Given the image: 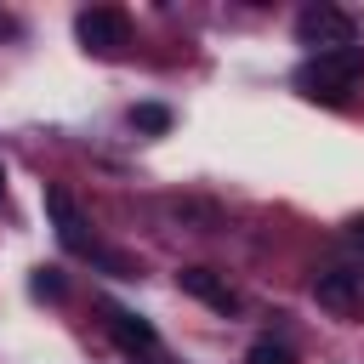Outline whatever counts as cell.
<instances>
[{
    "label": "cell",
    "instance_id": "obj_2",
    "mask_svg": "<svg viewBox=\"0 0 364 364\" xmlns=\"http://www.w3.org/2000/svg\"><path fill=\"white\" fill-rule=\"evenodd\" d=\"M296 40L307 46V57H318V51H341V46H358L353 17H347L341 6H324V0L296 11Z\"/></svg>",
    "mask_w": 364,
    "mask_h": 364
},
{
    "label": "cell",
    "instance_id": "obj_4",
    "mask_svg": "<svg viewBox=\"0 0 364 364\" xmlns=\"http://www.w3.org/2000/svg\"><path fill=\"white\" fill-rule=\"evenodd\" d=\"M313 296L324 313L336 318H364V273H347V267H330L313 279Z\"/></svg>",
    "mask_w": 364,
    "mask_h": 364
},
{
    "label": "cell",
    "instance_id": "obj_3",
    "mask_svg": "<svg viewBox=\"0 0 364 364\" xmlns=\"http://www.w3.org/2000/svg\"><path fill=\"white\" fill-rule=\"evenodd\" d=\"M74 34H80V46H85L91 57H119V51L131 46V17H125L119 6H85V11L74 17Z\"/></svg>",
    "mask_w": 364,
    "mask_h": 364
},
{
    "label": "cell",
    "instance_id": "obj_5",
    "mask_svg": "<svg viewBox=\"0 0 364 364\" xmlns=\"http://www.w3.org/2000/svg\"><path fill=\"white\" fill-rule=\"evenodd\" d=\"M46 216H51L57 239H63L74 256H91V222H85V210L74 205L68 188H46Z\"/></svg>",
    "mask_w": 364,
    "mask_h": 364
},
{
    "label": "cell",
    "instance_id": "obj_1",
    "mask_svg": "<svg viewBox=\"0 0 364 364\" xmlns=\"http://www.w3.org/2000/svg\"><path fill=\"white\" fill-rule=\"evenodd\" d=\"M358 80H364V46L318 51V57H307V63L296 68V91L313 97V102H330V108H341Z\"/></svg>",
    "mask_w": 364,
    "mask_h": 364
},
{
    "label": "cell",
    "instance_id": "obj_6",
    "mask_svg": "<svg viewBox=\"0 0 364 364\" xmlns=\"http://www.w3.org/2000/svg\"><path fill=\"white\" fill-rule=\"evenodd\" d=\"M108 313V336L125 347V353H154L159 347V330L142 318V313H131V307H102Z\"/></svg>",
    "mask_w": 364,
    "mask_h": 364
},
{
    "label": "cell",
    "instance_id": "obj_9",
    "mask_svg": "<svg viewBox=\"0 0 364 364\" xmlns=\"http://www.w3.org/2000/svg\"><path fill=\"white\" fill-rule=\"evenodd\" d=\"M245 364H296V358H290V347H284V341H250Z\"/></svg>",
    "mask_w": 364,
    "mask_h": 364
},
{
    "label": "cell",
    "instance_id": "obj_11",
    "mask_svg": "<svg viewBox=\"0 0 364 364\" xmlns=\"http://www.w3.org/2000/svg\"><path fill=\"white\" fill-rule=\"evenodd\" d=\"M347 239H353V245L364 250V222H353V228H347Z\"/></svg>",
    "mask_w": 364,
    "mask_h": 364
},
{
    "label": "cell",
    "instance_id": "obj_13",
    "mask_svg": "<svg viewBox=\"0 0 364 364\" xmlns=\"http://www.w3.org/2000/svg\"><path fill=\"white\" fill-rule=\"evenodd\" d=\"M0 199H6V171H0Z\"/></svg>",
    "mask_w": 364,
    "mask_h": 364
},
{
    "label": "cell",
    "instance_id": "obj_8",
    "mask_svg": "<svg viewBox=\"0 0 364 364\" xmlns=\"http://www.w3.org/2000/svg\"><path fill=\"white\" fill-rule=\"evenodd\" d=\"M131 125L159 136V131H171V108H159V102H136V108H131Z\"/></svg>",
    "mask_w": 364,
    "mask_h": 364
},
{
    "label": "cell",
    "instance_id": "obj_7",
    "mask_svg": "<svg viewBox=\"0 0 364 364\" xmlns=\"http://www.w3.org/2000/svg\"><path fill=\"white\" fill-rule=\"evenodd\" d=\"M176 284L188 290V296H199L205 307H216V313H239V296L228 290V279H216L210 267H182L176 273Z\"/></svg>",
    "mask_w": 364,
    "mask_h": 364
},
{
    "label": "cell",
    "instance_id": "obj_12",
    "mask_svg": "<svg viewBox=\"0 0 364 364\" xmlns=\"http://www.w3.org/2000/svg\"><path fill=\"white\" fill-rule=\"evenodd\" d=\"M6 34H17V23H11L6 11H0V40H6Z\"/></svg>",
    "mask_w": 364,
    "mask_h": 364
},
{
    "label": "cell",
    "instance_id": "obj_10",
    "mask_svg": "<svg viewBox=\"0 0 364 364\" xmlns=\"http://www.w3.org/2000/svg\"><path fill=\"white\" fill-rule=\"evenodd\" d=\"M28 290H34L40 301H57V296H63V273H57V267H34V279H28Z\"/></svg>",
    "mask_w": 364,
    "mask_h": 364
}]
</instances>
